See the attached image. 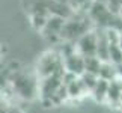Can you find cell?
<instances>
[{
    "label": "cell",
    "instance_id": "cell-13",
    "mask_svg": "<svg viewBox=\"0 0 122 113\" xmlns=\"http://www.w3.org/2000/svg\"><path fill=\"white\" fill-rule=\"evenodd\" d=\"M119 45H121V48H122V33H121V36H119Z\"/></svg>",
    "mask_w": 122,
    "mask_h": 113
},
{
    "label": "cell",
    "instance_id": "cell-6",
    "mask_svg": "<svg viewBox=\"0 0 122 113\" xmlns=\"http://www.w3.org/2000/svg\"><path fill=\"white\" fill-rule=\"evenodd\" d=\"M106 101L110 103L112 106H121V101H122V80L116 78L113 82H110L109 93H107Z\"/></svg>",
    "mask_w": 122,
    "mask_h": 113
},
{
    "label": "cell",
    "instance_id": "cell-12",
    "mask_svg": "<svg viewBox=\"0 0 122 113\" xmlns=\"http://www.w3.org/2000/svg\"><path fill=\"white\" fill-rule=\"evenodd\" d=\"M56 2H59V3H63V5H68V0H56Z\"/></svg>",
    "mask_w": 122,
    "mask_h": 113
},
{
    "label": "cell",
    "instance_id": "cell-11",
    "mask_svg": "<svg viewBox=\"0 0 122 113\" xmlns=\"http://www.w3.org/2000/svg\"><path fill=\"white\" fill-rule=\"evenodd\" d=\"M116 71H118V78L122 80V62L119 65H116Z\"/></svg>",
    "mask_w": 122,
    "mask_h": 113
},
{
    "label": "cell",
    "instance_id": "cell-2",
    "mask_svg": "<svg viewBox=\"0 0 122 113\" xmlns=\"http://www.w3.org/2000/svg\"><path fill=\"white\" fill-rule=\"evenodd\" d=\"M57 74H65L62 54H60V51H47L39 57L36 75L41 80V78L57 75Z\"/></svg>",
    "mask_w": 122,
    "mask_h": 113
},
{
    "label": "cell",
    "instance_id": "cell-4",
    "mask_svg": "<svg viewBox=\"0 0 122 113\" xmlns=\"http://www.w3.org/2000/svg\"><path fill=\"white\" fill-rule=\"evenodd\" d=\"M65 21H66V18L62 17V15H51L48 18V21L45 23L44 29L41 30L42 36H44L47 41H50V42H57V41H60V38H62V30H63V26H65Z\"/></svg>",
    "mask_w": 122,
    "mask_h": 113
},
{
    "label": "cell",
    "instance_id": "cell-7",
    "mask_svg": "<svg viewBox=\"0 0 122 113\" xmlns=\"http://www.w3.org/2000/svg\"><path fill=\"white\" fill-rule=\"evenodd\" d=\"M109 86H110V82L100 78L98 83H97V86L93 87V91L91 92V95L95 98V101H98V103H106L107 93H109Z\"/></svg>",
    "mask_w": 122,
    "mask_h": 113
},
{
    "label": "cell",
    "instance_id": "cell-1",
    "mask_svg": "<svg viewBox=\"0 0 122 113\" xmlns=\"http://www.w3.org/2000/svg\"><path fill=\"white\" fill-rule=\"evenodd\" d=\"M95 29L92 18L86 12H74L69 15L65 21L63 30H62V38L60 42H68V44H76L81 36L89 33L91 30Z\"/></svg>",
    "mask_w": 122,
    "mask_h": 113
},
{
    "label": "cell",
    "instance_id": "cell-8",
    "mask_svg": "<svg viewBox=\"0 0 122 113\" xmlns=\"http://www.w3.org/2000/svg\"><path fill=\"white\" fill-rule=\"evenodd\" d=\"M101 67H102V60L100 57H97V56L84 57V72L93 74V75H98V77H100Z\"/></svg>",
    "mask_w": 122,
    "mask_h": 113
},
{
    "label": "cell",
    "instance_id": "cell-3",
    "mask_svg": "<svg viewBox=\"0 0 122 113\" xmlns=\"http://www.w3.org/2000/svg\"><path fill=\"white\" fill-rule=\"evenodd\" d=\"M14 84V91L17 92V95H20L23 98H33L36 95H39V78L38 75H30L26 72H18L12 80Z\"/></svg>",
    "mask_w": 122,
    "mask_h": 113
},
{
    "label": "cell",
    "instance_id": "cell-5",
    "mask_svg": "<svg viewBox=\"0 0 122 113\" xmlns=\"http://www.w3.org/2000/svg\"><path fill=\"white\" fill-rule=\"evenodd\" d=\"M76 50L83 57L97 56V50H98V32H97V29H93L84 36H81L76 42Z\"/></svg>",
    "mask_w": 122,
    "mask_h": 113
},
{
    "label": "cell",
    "instance_id": "cell-9",
    "mask_svg": "<svg viewBox=\"0 0 122 113\" xmlns=\"http://www.w3.org/2000/svg\"><path fill=\"white\" fill-rule=\"evenodd\" d=\"M97 0H68V6L69 9L74 12H86L89 14L91 11V8L93 6V3H95Z\"/></svg>",
    "mask_w": 122,
    "mask_h": 113
},
{
    "label": "cell",
    "instance_id": "cell-10",
    "mask_svg": "<svg viewBox=\"0 0 122 113\" xmlns=\"http://www.w3.org/2000/svg\"><path fill=\"white\" fill-rule=\"evenodd\" d=\"M100 78L107 80V82H113L118 78V71H116V65L112 62H102L101 67V72H100Z\"/></svg>",
    "mask_w": 122,
    "mask_h": 113
}]
</instances>
